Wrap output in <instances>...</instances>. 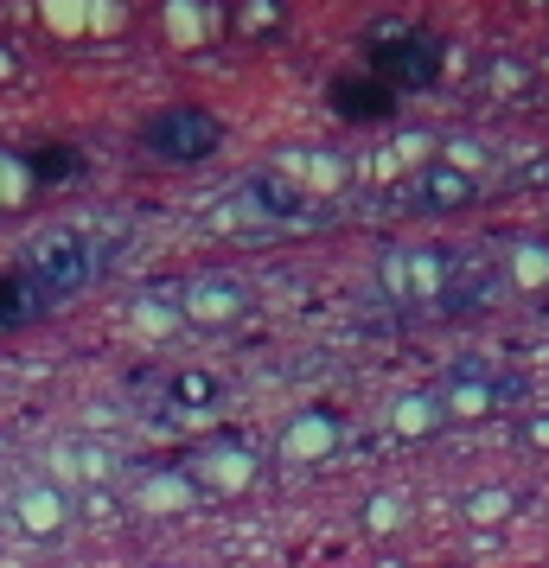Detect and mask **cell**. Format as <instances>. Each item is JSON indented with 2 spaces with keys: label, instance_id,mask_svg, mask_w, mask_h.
I'll list each match as a JSON object with an SVG mask.
<instances>
[{
  "label": "cell",
  "instance_id": "obj_3",
  "mask_svg": "<svg viewBox=\"0 0 549 568\" xmlns=\"http://www.w3.org/2000/svg\"><path fill=\"white\" fill-rule=\"evenodd\" d=\"M27 268L39 275V287H45L52 301H64L71 287H83V275H90V256H83L78 236H58V243H45V250H32Z\"/></svg>",
  "mask_w": 549,
  "mask_h": 568
},
{
  "label": "cell",
  "instance_id": "obj_5",
  "mask_svg": "<svg viewBox=\"0 0 549 568\" xmlns=\"http://www.w3.org/2000/svg\"><path fill=\"white\" fill-rule=\"evenodd\" d=\"M45 307H52V294L39 287V275H32L27 262L0 275V320H7V326H13V320H39Z\"/></svg>",
  "mask_w": 549,
  "mask_h": 568
},
{
  "label": "cell",
  "instance_id": "obj_1",
  "mask_svg": "<svg viewBox=\"0 0 549 568\" xmlns=\"http://www.w3.org/2000/svg\"><path fill=\"white\" fill-rule=\"evenodd\" d=\"M141 148L154 160H166V166H199V160H211L224 148V122L199 103H173L141 129Z\"/></svg>",
  "mask_w": 549,
  "mask_h": 568
},
{
  "label": "cell",
  "instance_id": "obj_2",
  "mask_svg": "<svg viewBox=\"0 0 549 568\" xmlns=\"http://www.w3.org/2000/svg\"><path fill=\"white\" fill-rule=\"evenodd\" d=\"M435 45L428 39H384L377 52H370V78L390 83V90H421V83L435 78Z\"/></svg>",
  "mask_w": 549,
  "mask_h": 568
},
{
  "label": "cell",
  "instance_id": "obj_6",
  "mask_svg": "<svg viewBox=\"0 0 549 568\" xmlns=\"http://www.w3.org/2000/svg\"><path fill=\"white\" fill-rule=\"evenodd\" d=\"M32 166H39L45 180H58V173H78V160H64V148H45V154L32 160Z\"/></svg>",
  "mask_w": 549,
  "mask_h": 568
},
{
  "label": "cell",
  "instance_id": "obj_4",
  "mask_svg": "<svg viewBox=\"0 0 549 568\" xmlns=\"http://www.w3.org/2000/svg\"><path fill=\"white\" fill-rule=\"evenodd\" d=\"M333 109H339L345 122H384L396 109V90L390 83H377L370 71H345V78H333Z\"/></svg>",
  "mask_w": 549,
  "mask_h": 568
}]
</instances>
